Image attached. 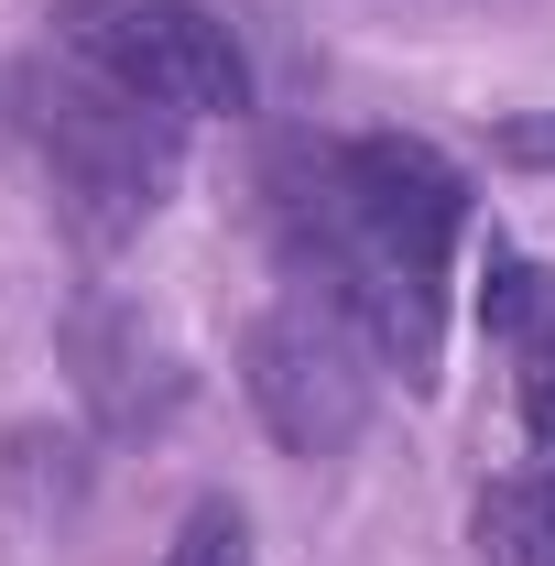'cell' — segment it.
I'll list each match as a JSON object with an SVG mask.
<instances>
[{
  "label": "cell",
  "mask_w": 555,
  "mask_h": 566,
  "mask_svg": "<svg viewBox=\"0 0 555 566\" xmlns=\"http://www.w3.org/2000/svg\"><path fill=\"white\" fill-rule=\"evenodd\" d=\"M240 381H251L262 424H273L294 458H338L348 436L370 424V338L348 327L327 294L273 305L251 327V349H240Z\"/></svg>",
  "instance_id": "4"
},
{
  "label": "cell",
  "mask_w": 555,
  "mask_h": 566,
  "mask_svg": "<svg viewBox=\"0 0 555 566\" xmlns=\"http://www.w3.org/2000/svg\"><path fill=\"white\" fill-rule=\"evenodd\" d=\"M480 556L490 566H555V469H523L480 491Z\"/></svg>",
  "instance_id": "7"
},
{
  "label": "cell",
  "mask_w": 555,
  "mask_h": 566,
  "mask_svg": "<svg viewBox=\"0 0 555 566\" xmlns=\"http://www.w3.org/2000/svg\"><path fill=\"white\" fill-rule=\"evenodd\" d=\"M76 381H87V403L109 424H153L175 403V349L142 316H121V305H87L76 316Z\"/></svg>",
  "instance_id": "5"
},
{
  "label": "cell",
  "mask_w": 555,
  "mask_h": 566,
  "mask_svg": "<svg viewBox=\"0 0 555 566\" xmlns=\"http://www.w3.org/2000/svg\"><path fill=\"white\" fill-rule=\"evenodd\" d=\"M490 153H512V164H555V120H501Z\"/></svg>",
  "instance_id": "9"
},
{
  "label": "cell",
  "mask_w": 555,
  "mask_h": 566,
  "mask_svg": "<svg viewBox=\"0 0 555 566\" xmlns=\"http://www.w3.org/2000/svg\"><path fill=\"white\" fill-rule=\"evenodd\" d=\"M164 566H251V523H240V501H197V512L175 523Z\"/></svg>",
  "instance_id": "8"
},
{
  "label": "cell",
  "mask_w": 555,
  "mask_h": 566,
  "mask_svg": "<svg viewBox=\"0 0 555 566\" xmlns=\"http://www.w3.org/2000/svg\"><path fill=\"white\" fill-rule=\"evenodd\" d=\"M480 316H490V338H512V359H523V415H534V436L555 447V273L490 262Z\"/></svg>",
  "instance_id": "6"
},
{
  "label": "cell",
  "mask_w": 555,
  "mask_h": 566,
  "mask_svg": "<svg viewBox=\"0 0 555 566\" xmlns=\"http://www.w3.org/2000/svg\"><path fill=\"white\" fill-rule=\"evenodd\" d=\"M0 109H11V132L22 153L44 164V186H55V218H66L87 251H121L153 229V208L175 197V132L186 120H164V109H142L132 87H109L98 66H11L0 76Z\"/></svg>",
  "instance_id": "2"
},
{
  "label": "cell",
  "mask_w": 555,
  "mask_h": 566,
  "mask_svg": "<svg viewBox=\"0 0 555 566\" xmlns=\"http://www.w3.org/2000/svg\"><path fill=\"white\" fill-rule=\"evenodd\" d=\"M44 22L76 66H98L109 87H132L164 120L251 109V55L208 0H44Z\"/></svg>",
  "instance_id": "3"
},
{
  "label": "cell",
  "mask_w": 555,
  "mask_h": 566,
  "mask_svg": "<svg viewBox=\"0 0 555 566\" xmlns=\"http://www.w3.org/2000/svg\"><path fill=\"white\" fill-rule=\"evenodd\" d=\"M273 229L305 294H327L370 359H392L404 381H436L447 349V273L469 240V175L404 132H359L327 153H283L273 164Z\"/></svg>",
  "instance_id": "1"
}]
</instances>
